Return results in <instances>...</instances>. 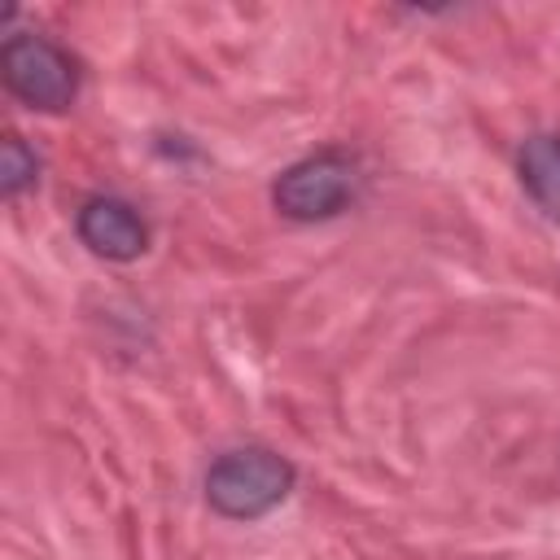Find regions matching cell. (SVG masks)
Here are the masks:
<instances>
[{"label": "cell", "mask_w": 560, "mask_h": 560, "mask_svg": "<svg viewBox=\"0 0 560 560\" xmlns=\"http://www.w3.org/2000/svg\"><path fill=\"white\" fill-rule=\"evenodd\" d=\"M74 236L105 262H136L149 249L144 214L114 192H96L74 210Z\"/></svg>", "instance_id": "4"}, {"label": "cell", "mask_w": 560, "mask_h": 560, "mask_svg": "<svg viewBox=\"0 0 560 560\" xmlns=\"http://www.w3.org/2000/svg\"><path fill=\"white\" fill-rule=\"evenodd\" d=\"M298 486V468L289 455L271 446H232L206 468V503L223 521H262L271 516Z\"/></svg>", "instance_id": "1"}, {"label": "cell", "mask_w": 560, "mask_h": 560, "mask_svg": "<svg viewBox=\"0 0 560 560\" xmlns=\"http://www.w3.org/2000/svg\"><path fill=\"white\" fill-rule=\"evenodd\" d=\"M516 179L547 219H560V131H534L521 140Z\"/></svg>", "instance_id": "5"}, {"label": "cell", "mask_w": 560, "mask_h": 560, "mask_svg": "<svg viewBox=\"0 0 560 560\" xmlns=\"http://www.w3.org/2000/svg\"><path fill=\"white\" fill-rule=\"evenodd\" d=\"M0 74L9 96L35 114H66L79 96V61L35 31H18L0 44Z\"/></svg>", "instance_id": "2"}, {"label": "cell", "mask_w": 560, "mask_h": 560, "mask_svg": "<svg viewBox=\"0 0 560 560\" xmlns=\"http://www.w3.org/2000/svg\"><path fill=\"white\" fill-rule=\"evenodd\" d=\"M359 192V162L341 149H319L289 162L271 184V206L293 223H324L350 210Z\"/></svg>", "instance_id": "3"}, {"label": "cell", "mask_w": 560, "mask_h": 560, "mask_svg": "<svg viewBox=\"0 0 560 560\" xmlns=\"http://www.w3.org/2000/svg\"><path fill=\"white\" fill-rule=\"evenodd\" d=\"M39 171H44L39 153L18 131H9L0 140V192H4V201H18L22 192H31L39 184Z\"/></svg>", "instance_id": "6"}]
</instances>
